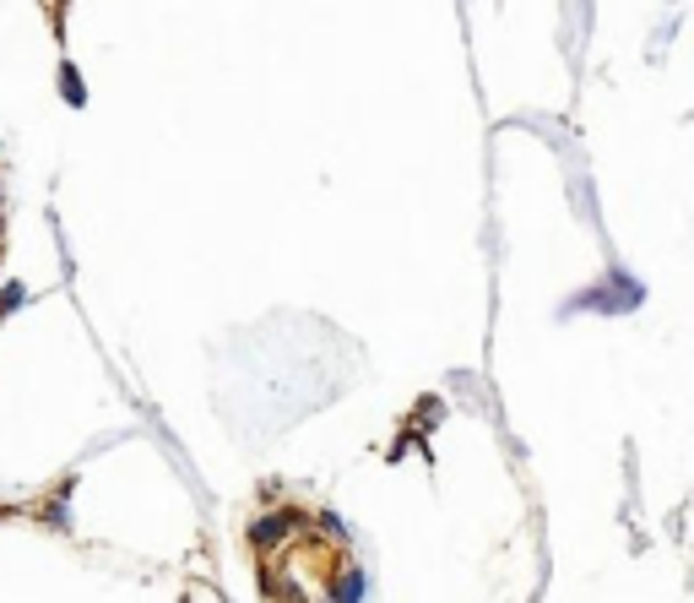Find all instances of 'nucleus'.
<instances>
[{
  "label": "nucleus",
  "mask_w": 694,
  "mask_h": 603,
  "mask_svg": "<svg viewBox=\"0 0 694 603\" xmlns=\"http://www.w3.org/2000/svg\"><path fill=\"white\" fill-rule=\"evenodd\" d=\"M250 549L266 603H359V560L331 517L277 511L255 522Z\"/></svg>",
  "instance_id": "obj_1"
}]
</instances>
